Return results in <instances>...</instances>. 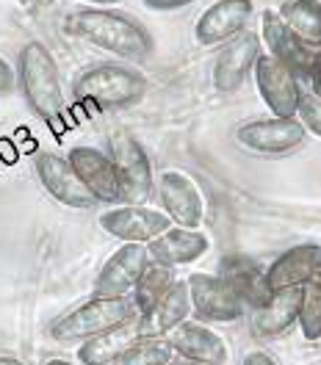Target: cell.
<instances>
[{
	"instance_id": "cell-35",
	"label": "cell",
	"mask_w": 321,
	"mask_h": 365,
	"mask_svg": "<svg viewBox=\"0 0 321 365\" xmlns=\"http://www.w3.org/2000/svg\"><path fill=\"white\" fill-rule=\"evenodd\" d=\"M0 365H25V363L17 360V357H0Z\"/></svg>"
},
{
	"instance_id": "cell-4",
	"label": "cell",
	"mask_w": 321,
	"mask_h": 365,
	"mask_svg": "<svg viewBox=\"0 0 321 365\" xmlns=\"http://www.w3.org/2000/svg\"><path fill=\"white\" fill-rule=\"evenodd\" d=\"M136 307L131 297L122 299H97L92 297L89 302H83L81 307L69 310L67 316H61L58 321H53L50 327V338L56 343H78L89 341L94 335L114 329L125 321L136 319Z\"/></svg>"
},
{
	"instance_id": "cell-2",
	"label": "cell",
	"mask_w": 321,
	"mask_h": 365,
	"mask_svg": "<svg viewBox=\"0 0 321 365\" xmlns=\"http://www.w3.org/2000/svg\"><path fill=\"white\" fill-rule=\"evenodd\" d=\"M17 83L23 89L31 111L42 116L45 122H53L61 116L64 108V94H61V81H58V67L53 53L47 50L45 42H25L17 56Z\"/></svg>"
},
{
	"instance_id": "cell-23",
	"label": "cell",
	"mask_w": 321,
	"mask_h": 365,
	"mask_svg": "<svg viewBox=\"0 0 321 365\" xmlns=\"http://www.w3.org/2000/svg\"><path fill=\"white\" fill-rule=\"evenodd\" d=\"M136 319L125 321V324H119L114 329H106V332L94 335L89 341H83L81 349H78V360L83 365H111L131 343L138 341Z\"/></svg>"
},
{
	"instance_id": "cell-10",
	"label": "cell",
	"mask_w": 321,
	"mask_h": 365,
	"mask_svg": "<svg viewBox=\"0 0 321 365\" xmlns=\"http://www.w3.org/2000/svg\"><path fill=\"white\" fill-rule=\"evenodd\" d=\"M100 227L111 238L125 244H150L156 235H160L166 227H172L169 216L158 207L147 205H116L100 213Z\"/></svg>"
},
{
	"instance_id": "cell-15",
	"label": "cell",
	"mask_w": 321,
	"mask_h": 365,
	"mask_svg": "<svg viewBox=\"0 0 321 365\" xmlns=\"http://www.w3.org/2000/svg\"><path fill=\"white\" fill-rule=\"evenodd\" d=\"M36 175H39L47 194L61 205L86 210L97 202L89 194V188L75 175V169L69 166V160L56 155V153H39L36 155Z\"/></svg>"
},
{
	"instance_id": "cell-9",
	"label": "cell",
	"mask_w": 321,
	"mask_h": 365,
	"mask_svg": "<svg viewBox=\"0 0 321 365\" xmlns=\"http://www.w3.org/2000/svg\"><path fill=\"white\" fill-rule=\"evenodd\" d=\"M255 83L258 91L266 103V108L275 116H297L302 86L299 78L285 67L282 61H277L272 53H260L255 58Z\"/></svg>"
},
{
	"instance_id": "cell-29",
	"label": "cell",
	"mask_w": 321,
	"mask_h": 365,
	"mask_svg": "<svg viewBox=\"0 0 321 365\" xmlns=\"http://www.w3.org/2000/svg\"><path fill=\"white\" fill-rule=\"evenodd\" d=\"M17 89V69L0 56V94H11Z\"/></svg>"
},
{
	"instance_id": "cell-36",
	"label": "cell",
	"mask_w": 321,
	"mask_h": 365,
	"mask_svg": "<svg viewBox=\"0 0 321 365\" xmlns=\"http://www.w3.org/2000/svg\"><path fill=\"white\" fill-rule=\"evenodd\" d=\"M166 365H203V363H191V360H175V357H172V360H169Z\"/></svg>"
},
{
	"instance_id": "cell-26",
	"label": "cell",
	"mask_w": 321,
	"mask_h": 365,
	"mask_svg": "<svg viewBox=\"0 0 321 365\" xmlns=\"http://www.w3.org/2000/svg\"><path fill=\"white\" fill-rule=\"evenodd\" d=\"M172 357H175V349L166 338H138L111 365H166Z\"/></svg>"
},
{
	"instance_id": "cell-11",
	"label": "cell",
	"mask_w": 321,
	"mask_h": 365,
	"mask_svg": "<svg viewBox=\"0 0 321 365\" xmlns=\"http://www.w3.org/2000/svg\"><path fill=\"white\" fill-rule=\"evenodd\" d=\"M305 125L297 116H272V119H255V122H244L235 138L260 155H282L297 150L305 141Z\"/></svg>"
},
{
	"instance_id": "cell-13",
	"label": "cell",
	"mask_w": 321,
	"mask_h": 365,
	"mask_svg": "<svg viewBox=\"0 0 321 365\" xmlns=\"http://www.w3.org/2000/svg\"><path fill=\"white\" fill-rule=\"evenodd\" d=\"M253 14V0H216L200 14V20L194 25V39L203 47L225 45L241 31H247Z\"/></svg>"
},
{
	"instance_id": "cell-37",
	"label": "cell",
	"mask_w": 321,
	"mask_h": 365,
	"mask_svg": "<svg viewBox=\"0 0 321 365\" xmlns=\"http://www.w3.org/2000/svg\"><path fill=\"white\" fill-rule=\"evenodd\" d=\"M47 365H72V363H67V360H50Z\"/></svg>"
},
{
	"instance_id": "cell-3",
	"label": "cell",
	"mask_w": 321,
	"mask_h": 365,
	"mask_svg": "<svg viewBox=\"0 0 321 365\" xmlns=\"http://www.w3.org/2000/svg\"><path fill=\"white\" fill-rule=\"evenodd\" d=\"M72 91L86 106H106V108H122L141 100L147 91V78L141 69L119 61H103L86 67L72 83Z\"/></svg>"
},
{
	"instance_id": "cell-21",
	"label": "cell",
	"mask_w": 321,
	"mask_h": 365,
	"mask_svg": "<svg viewBox=\"0 0 321 365\" xmlns=\"http://www.w3.org/2000/svg\"><path fill=\"white\" fill-rule=\"evenodd\" d=\"M219 277L233 288V294L241 299L244 310H258L266 304V299L272 297L269 285H266V272L250 260V257H228L219 269Z\"/></svg>"
},
{
	"instance_id": "cell-19",
	"label": "cell",
	"mask_w": 321,
	"mask_h": 365,
	"mask_svg": "<svg viewBox=\"0 0 321 365\" xmlns=\"http://www.w3.org/2000/svg\"><path fill=\"white\" fill-rule=\"evenodd\" d=\"M210 241H208L205 232L200 230H188V227H166L160 235H156L147 252H150V260H158L163 266H188L194 260H200L208 252Z\"/></svg>"
},
{
	"instance_id": "cell-8",
	"label": "cell",
	"mask_w": 321,
	"mask_h": 365,
	"mask_svg": "<svg viewBox=\"0 0 321 365\" xmlns=\"http://www.w3.org/2000/svg\"><path fill=\"white\" fill-rule=\"evenodd\" d=\"M158 200L160 210L169 216L172 225L188 230H200L205 219V200L197 182L185 172L169 169L158 178Z\"/></svg>"
},
{
	"instance_id": "cell-17",
	"label": "cell",
	"mask_w": 321,
	"mask_h": 365,
	"mask_svg": "<svg viewBox=\"0 0 321 365\" xmlns=\"http://www.w3.org/2000/svg\"><path fill=\"white\" fill-rule=\"evenodd\" d=\"M67 160L97 202H119V182L111 155L100 153L97 147H72Z\"/></svg>"
},
{
	"instance_id": "cell-28",
	"label": "cell",
	"mask_w": 321,
	"mask_h": 365,
	"mask_svg": "<svg viewBox=\"0 0 321 365\" xmlns=\"http://www.w3.org/2000/svg\"><path fill=\"white\" fill-rule=\"evenodd\" d=\"M297 119L305 125V130L321 138V97L313 91H302L297 106Z\"/></svg>"
},
{
	"instance_id": "cell-1",
	"label": "cell",
	"mask_w": 321,
	"mask_h": 365,
	"mask_svg": "<svg viewBox=\"0 0 321 365\" xmlns=\"http://www.w3.org/2000/svg\"><path fill=\"white\" fill-rule=\"evenodd\" d=\"M67 31L72 36L100 47L125 61H144L153 53V36L133 17L114 9H78L67 17Z\"/></svg>"
},
{
	"instance_id": "cell-24",
	"label": "cell",
	"mask_w": 321,
	"mask_h": 365,
	"mask_svg": "<svg viewBox=\"0 0 321 365\" xmlns=\"http://www.w3.org/2000/svg\"><path fill=\"white\" fill-rule=\"evenodd\" d=\"M277 14L305 45L321 47V0H282Z\"/></svg>"
},
{
	"instance_id": "cell-14",
	"label": "cell",
	"mask_w": 321,
	"mask_h": 365,
	"mask_svg": "<svg viewBox=\"0 0 321 365\" xmlns=\"http://www.w3.org/2000/svg\"><path fill=\"white\" fill-rule=\"evenodd\" d=\"M260 56V36L255 31H241L219 50L213 61V86L222 94H233L244 86L255 58Z\"/></svg>"
},
{
	"instance_id": "cell-6",
	"label": "cell",
	"mask_w": 321,
	"mask_h": 365,
	"mask_svg": "<svg viewBox=\"0 0 321 365\" xmlns=\"http://www.w3.org/2000/svg\"><path fill=\"white\" fill-rule=\"evenodd\" d=\"M185 285L191 299V316H197L203 324H230L244 316L241 299L233 294V288L219 274L194 272L188 274Z\"/></svg>"
},
{
	"instance_id": "cell-32",
	"label": "cell",
	"mask_w": 321,
	"mask_h": 365,
	"mask_svg": "<svg viewBox=\"0 0 321 365\" xmlns=\"http://www.w3.org/2000/svg\"><path fill=\"white\" fill-rule=\"evenodd\" d=\"M0 158L6 163H17V150H14V144L9 138H0Z\"/></svg>"
},
{
	"instance_id": "cell-30",
	"label": "cell",
	"mask_w": 321,
	"mask_h": 365,
	"mask_svg": "<svg viewBox=\"0 0 321 365\" xmlns=\"http://www.w3.org/2000/svg\"><path fill=\"white\" fill-rule=\"evenodd\" d=\"M147 9H153V11H178V9H185V6H191L194 0H141Z\"/></svg>"
},
{
	"instance_id": "cell-33",
	"label": "cell",
	"mask_w": 321,
	"mask_h": 365,
	"mask_svg": "<svg viewBox=\"0 0 321 365\" xmlns=\"http://www.w3.org/2000/svg\"><path fill=\"white\" fill-rule=\"evenodd\" d=\"M310 83H313V94H319L321 97V67H316L310 72Z\"/></svg>"
},
{
	"instance_id": "cell-5",
	"label": "cell",
	"mask_w": 321,
	"mask_h": 365,
	"mask_svg": "<svg viewBox=\"0 0 321 365\" xmlns=\"http://www.w3.org/2000/svg\"><path fill=\"white\" fill-rule=\"evenodd\" d=\"M111 163H114L116 182H119V202L125 205H144L153 194V163L147 158L144 147L125 130H116L108 138Z\"/></svg>"
},
{
	"instance_id": "cell-12",
	"label": "cell",
	"mask_w": 321,
	"mask_h": 365,
	"mask_svg": "<svg viewBox=\"0 0 321 365\" xmlns=\"http://www.w3.org/2000/svg\"><path fill=\"white\" fill-rule=\"evenodd\" d=\"M150 263L147 244H125L103 263V269L94 279V297L97 299H122L131 297L136 279L144 266Z\"/></svg>"
},
{
	"instance_id": "cell-27",
	"label": "cell",
	"mask_w": 321,
	"mask_h": 365,
	"mask_svg": "<svg viewBox=\"0 0 321 365\" xmlns=\"http://www.w3.org/2000/svg\"><path fill=\"white\" fill-rule=\"evenodd\" d=\"M299 327L307 341L321 338V272L302 285V304H299Z\"/></svg>"
},
{
	"instance_id": "cell-7",
	"label": "cell",
	"mask_w": 321,
	"mask_h": 365,
	"mask_svg": "<svg viewBox=\"0 0 321 365\" xmlns=\"http://www.w3.org/2000/svg\"><path fill=\"white\" fill-rule=\"evenodd\" d=\"M260 42L269 47L277 61H282L297 78H310V72L319 67V47L305 45L288 25L280 20L275 9H266L260 14Z\"/></svg>"
},
{
	"instance_id": "cell-38",
	"label": "cell",
	"mask_w": 321,
	"mask_h": 365,
	"mask_svg": "<svg viewBox=\"0 0 321 365\" xmlns=\"http://www.w3.org/2000/svg\"><path fill=\"white\" fill-rule=\"evenodd\" d=\"M319 67H321V47H319Z\"/></svg>"
},
{
	"instance_id": "cell-34",
	"label": "cell",
	"mask_w": 321,
	"mask_h": 365,
	"mask_svg": "<svg viewBox=\"0 0 321 365\" xmlns=\"http://www.w3.org/2000/svg\"><path fill=\"white\" fill-rule=\"evenodd\" d=\"M83 3H92V6H100V9H108V6H114L119 0H83Z\"/></svg>"
},
{
	"instance_id": "cell-31",
	"label": "cell",
	"mask_w": 321,
	"mask_h": 365,
	"mask_svg": "<svg viewBox=\"0 0 321 365\" xmlns=\"http://www.w3.org/2000/svg\"><path fill=\"white\" fill-rule=\"evenodd\" d=\"M241 365H277V360L269 354V351H263V349H253V351L244 357V363Z\"/></svg>"
},
{
	"instance_id": "cell-18",
	"label": "cell",
	"mask_w": 321,
	"mask_h": 365,
	"mask_svg": "<svg viewBox=\"0 0 321 365\" xmlns=\"http://www.w3.org/2000/svg\"><path fill=\"white\" fill-rule=\"evenodd\" d=\"M191 316V299L185 279H175L172 288L136 319L138 338H163Z\"/></svg>"
},
{
	"instance_id": "cell-16",
	"label": "cell",
	"mask_w": 321,
	"mask_h": 365,
	"mask_svg": "<svg viewBox=\"0 0 321 365\" xmlns=\"http://www.w3.org/2000/svg\"><path fill=\"white\" fill-rule=\"evenodd\" d=\"M169 346L191 363L203 365H228L230 349L219 332H213L203 321H183L169 332Z\"/></svg>"
},
{
	"instance_id": "cell-22",
	"label": "cell",
	"mask_w": 321,
	"mask_h": 365,
	"mask_svg": "<svg viewBox=\"0 0 321 365\" xmlns=\"http://www.w3.org/2000/svg\"><path fill=\"white\" fill-rule=\"evenodd\" d=\"M299 304H302V285L294 288H280L272 291L263 307L255 310L253 329L260 338H277L288 327H294L299 319Z\"/></svg>"
},
{
	"instance_id": "cell-25",
	"label": "cell",
	"mask_w": 321,
	"mask_h": 365,
	"mask_svg": "<svg viewBox=\"0 0 321 365\" xmlns=\"http://www.w3.org/2000/svg\"><path fill=\"white\" fill-rule=\"evenodd\" d=\"M172 282H175V269H172V266H163L158 260H150V263L144 266L141 277L136 279L133 291H131V302H133L138 316L147 313V310L172 288Z\"/></svg>"
},
{
	"instance_id": "cell-20",
	"label": "cell",
	"mask_w": 321,
	"mask_h": 365,
	"mask_svg": "<svg viewBox=\"0 0 321 365\" xmlns=\"http://www.w3.org/2000/svg\"><path fill=\"white\" fill-rule=\"evenodd\" d=\"M321 272V247L319 244H299L282 252L275 263L266 269V285L269 291L305 285Z\"/></svg>"
}]
</instances>
